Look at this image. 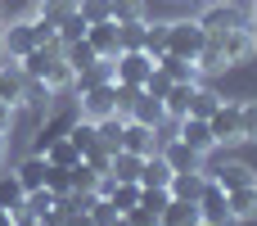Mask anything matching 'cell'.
Masks as SVG:
<instances>
[{
    "mask_svg": "<svg viewBox=\"0 0 257 226\" xmlns=\"http://www.w3.org/2000/svg\"><path fill=\"white\" fill-rule=\"evenodd\" d=\"M23 91H27L23 68H18L14 59H5V63H0V100H5V104H14V109H23Z\"/></svg>",
    "mask_w": 257,
    "mask_h": 226,
    "instance_id": "obj_16",
    "label": "cell"
},
{
    "mask_svg": "<svg viewBox=\"0 0 257 226\" xmlns=\"http://www.w3.org/2000/svg\"><path fill=\"white\" fill-rule=\"evenodd\" d=\"M18 68H23V77L45 82L50 91L72 86V68L63 63V45H59V41H54V45H36V50H27V54L18 59Z\"/></svg>",
    "mask_w": 257,
    "mask_h": 226,
    "instance_id": "obj_1",
    "label": "cell"
},
{
    "mask_svg": "<svg viewBox=\"0 0 257 226\" xmlns=\"http://www.w3.org/2000/svg\"><path fill=\"white\" fill-rule=\"evenodd\" d=\"M176 140H185L194 154H208V149H217V140H212V127H208V118H176Z\"/></svg>",
    "mask_w": 257,
    "mask_h": 226,
    "instance_id": "obj_12",
    "label": "cell"
},
{
    "mask_svg": "<svg viewBox=\"0 0 257 226\" xmlns=\"http://www.w3.org/2000/svg\"><path fill=\"white\" fill-rule=\"evenodd\" d=\"M72 14H77V0H36V14H32V18L59 36V23L72 18Z\"/></svg>",
    "mask_w": 257,
    "mask_h": 226,
    "instance_id": "obj_18",
    "label": "cell"
},
{
    "mask_svg": "<svg viewBox=\"0 0 257 226\" xmlns=\"http://www.w3.org/2000/svg\"><path fill=\"white\" fill-rule=\"evenodd\" d=\"M158 68L172 77V82H199V63L194 59H181V54H163Z\"/></svg>",
    "mask_w": 257,
    "mask_h": 226,
    "instance_id": "obj_29",
    "label": "cell"
},
{
    "mask_svg": "<svg viewBox=\"0 0 257 226\" xmlns=\"http://www.w3.org/2000/svg\"><path fill=\"white\" fill-rule=\"evenodd\" d=\"M41 45V36H36V23L32 18H14V23H0V50H5V59H23L27 50H36Z\"/></svg>",
    "mask_w": 257,
    "mask_h": 226,
    "instance_id": "obj_3",
    "label": "cell"
},
{
    "mask_svg": "<svg viewBox=\"0 0 257 226\" xmlns=\"http://www.w3.org/2000/svg\"><path fill=\"white\" fill-rule=\"evenodd\" d=\"M122 217H126L131 226H158V213H154V208H145V204H136V208H131V213H122Z\"/></svg>",
    "mask_w": 257,
    "mask_h": 226,
    "instance_id": "obj_40",
    "label": "cell"
},
{
    "mask_svg": "<svg viewBox=\"0 0 257 226\" xmlns=\"http://www.w3.org/2000/svg\"><path fill=\"white\" fill-rule=\"evenodd\" d=\"M140 163H145L140 154H131V149H113L104 177H113V181H136V186H140Z\"/></svg>",
    "mask_w": 257,
    "mask_h": 226,
    "instance_id": "obj_20",
    "label": "cell"
},
{
    "mask_svg": "<svg viewBox=\"0 0 257 226\" xmlns=\"http://www.w3.org/2000/svg\"><path fill=\"white\" fill-rule=\"evenodd\" d=\"M45 172H50L45 154H27V159L14 168V177H18V186H23V190H41V186H45Z\"/></svg>",
    "mask_w": 257,
    "mask_h": 226,
    "instance_id": "obj_21",
    "label": "cell"
},
{
    "mask_svg": "<svg viewBox=\"0 0 257 226\" xmlns=\"http://www.w3.org/2000/svg\"><path fill=\"white\" fill-rule=\"evenodd\" d=\"M253 186H257V177H253Z\"/></svg>",
    "mask_w": 257,
    "mask_h": 226,
    "instance_id": "obj_51",
    "label": "cell"
},
{
    "mask_svg": "<svg viewBox=\"0 0 257 226\" xmlns=\"http://www.w3.org/2000/svg\"><path fill=\"white\" fill-rule=\"evenodd\" d=\"M108 226H131V222H126V217H113V222H108Z\"/></svg>",
    "mask_w": 257,
    "mask_h": 226,
    "instance_id": "obj_47",
    "label": "cell"
},
{
    "mask_svg": "<svg viewBox=\"0 0 257 226\" xmlns=\"http://www.w3.org/2000/svg\"><path fill=\"white\" fill-rule=\"evenodd\" d=\"M5 149H9V136L0 131V163H5Z\"/></svg>",
    "mask_w": 257,
    "mask_h": 226,
    "instance_id": "obj_44",
    "label": "cell"
},
{
    "mask_svg": "<svg viewBox=\"0 0 257 226\" xmlns=\"http://www.w3.org/2000/svg\"><path fill=\"white\" fill-rule=\"evenodd\" d=\"M203 186H208V172H203V168H185V172H172V181H167V195H172V199H185V204H194V199L203 195Z\"/></svg>",
    "mask_w": 257,
    "mask_h": 226,
    "instance_id": "obj_13",
    "label": "cell"
},
{
    "mask_svg": "<svg viewBox=\"0 0 257 226\" xmlns=\"http://www.w3.org/2000/svg\"><path fill=\"white\" fill-rule=\"evenodd\" d=\"M221 104V95L212 91V86H203V82H194V91H190V118H212V109Z\"/></svg>",
    "mask_w": 257,
    "mask_h": 226,
    "instance_id": "obj_27",
    "label": "cell"
},
{
    "mask_svg": "<svg viewBox=\"0 0 257 226\" xmlns=\"http://www.w3.org/2000/svg\"><path fill=\"white\" fill-rule=\"evenodd\" d=\"M149 72H154V59L145 50H122L113 59V82H122V86H145Z\"/></svg>",
    "mask_w": 257,
    "mask_h": 226,
    "instance_id": "obj_8",
    "label": "cell"
},
{
    "mask_svg": "<svg viewBox=\"0 0 257 226\" xmlns=\"http://www.w3.org/2000/svg\"><path fill=\"white\" fill-rule=\"evenodd\" d=\"M77 113H81L86 122H99V118L117 113V95H113V82H104V86H90V91H81V95H77Z\"/></svg>",
    "mask_w": 257,
    "mask_h": 226,
    "instance_id": "obj_10",
    "label": "cell"
},
{
    "mask_svg": "<svg viewBox=\"0 0 257 226\" xmlns=\"http://www.w3.org/2000/svg\"><path fill=\"white\" fill-rule=\"evenodd\" d=\"M212 127V140L217 145H244V127H239V100H221L208 118Z\"/></svg>",
    "mask_w": 257,
    "mask_h": 226,
    "instance_id": "obj_4",
    "label": "cell"
},
{
    "mask_svg": "<svg viewBox=\"0 0 257 226\" xmlns=\"http://www.w3.org/2000/svg\"><path fill=\"white\" fill-rule=\"evenodd\" d=\"M226 199H230V213H235V222H239V217H257V186L226 190Z\"/></svg>",
    "mask_w": 257,
    "mask_h": 226,
    "instance_id": "obj_31",
    "label": "cell"
},
{
    "mask_svg": "<svg viewBox=\"0 0 257 226\" xmlns=\"http://www.w3.org/2000/svg\"><path fill=\"white\" fill-rule=\"evenodd\" d=\"M248 27H257V0H253V9H248Z\"/></svg>",
    "mask_w": 257,
    "mask_h": 226,
    "instance_id": "obj_46",
    "label": "cell"
},
{
    "mask_svg": "<svg viewBox=\"0 0 257 226\" xmlns=\"http://www.w3.org/2000/svg\"><path fill=\"white\" fill-rule=\"evenodd\" d=\"M23 199H27V190L18 186V177L14 172H0V208L5 213H23Z\"/></svg>",
    "mask_w": 257,
    "mask_h": 226,
    "instance_id": "obj_30",
    "label": "cell"
},
{
    "mask_svg": "<svg viewBox=\"0 0 257 226\" xmlns=\"http://www.w3.org/2000/svg\"><path fill=\"white\" fill-rule=\"evenodd\" d=\"M145 91H149L154 100H167V91H172V77H167V72H163V68L154 63V72H149V82H145Z\"/></svg>",
    "mask_w": 257,
    "mask_h": 226,
    "instance_id": "obj_39",
    "label": "cell"
},
{
    "mask_svg": "<svg viewBox=\"0 0 257 226\" xmlns=\"http://www.w3.org/2000/svg\"><path fill=\"white\" fill-rule=\"evenodd\" d=\"M77 159H81V154H77V145H72L68 136H63V140H54V145L45 149V163H54V168H72Z\"/></svg>",
    "mask_w": 257,
    "mask_h": 226,
    "instance_id": "obj_33",
    "label": "cell"
},
{
    "mask_svg": "<svg viewBox=\"0 0 257 226\" xmlns=\"http://www.w3.org/2000/svg\"><path fill=\"white\" fill-rule=\"evenodd\" d=\"M68 181H72V195H90V190H99V181H104V177H99L86 159H77V163L68 168Z\"/></svg>",
    "mask_w": 257,
    "mask_h": 226,
    "instance_id": "obj_28",
    "label": "cell"
},
{
    "mask_svg": "<svg viewBox=\"0 0 257 226\" xmlns=\"http://www.w3.org/2000/svg\"><path fill=\"white\" fill-rule=\"evenodd\" d=\"M248 32H253V54H257V27H248Z\"/></svg>",
    "mask_w": 257,
    "mask_h": 226,
    "instance_id": "obj_48",
    "label": "cell"
},
{
    "mask_svg": "<svg viewBox=\"0 0 257 226\" xmlns=\"http://www.w3.org/2000/svg\"><path fill=\"white\" fill-rule=\"evenodd\" d=\"M117 32H122V50H140V36H145V18H136V23H117Z\"/></svg>",
    "mask_w": 257,
    "mask_h": 226,
    "instance_id": "obj_38",
    "label": "cell"
},
{
    "mask_svg": "<svg viewBox=\"0 0 257 226\" xmlns=\"http://www.w3.org/2000/svg\"><path fill=\"white\" fill-rule=\"evenodd\" d=\"M68 140L77 145V154H81V159H90L95 149H104V145H99V131H95V122H86V118H77V122H72Z\"/></svg>",
    "mask_w": 257,
    "mask_h": 226,
    "instance_id": "obj_25",
    "label": "cell"
},
{
    "mask_svg": "<svg viewBox=\"0 0 257 226\" xmlns=\"http://www.w3.org/2000/svg\"><path fill=\"white\" fill-rule=\"evenodd\" d=\"M77 118H81L77 109H54V104H50V109H45L41 131H36V140H32V154H45L54 140H63V136L72 131V122H77Z\"/></svg>",
    "mask_w": 257,
    "mask_h": 226,
    "instance_id": "obj_5",
    "label": "cell"
},
{
    "mask_svg": "<svg viewBox=\"0 0 257 226\" xmlns=\"http://www.w3.org/2000/svg\"><path fill=\"white\" fill-rule=\"evenodd\" d=\"M0 63H5V50H0Z\"/></svg>",
    "mask_w": 257,
    "mask_h": 226,
    "instance_id": "obj_50",
    "label": "cell"
},
{
    "mask_svg": "<svg viewBox=\"0 0 257 226\" xmlns=\"http://www.w3.org/2000/svg\"><path fill=\"white\" fill-rule=\"evenodd\" d=\"M86 27H90V23H86L81 14L63 18V23H59V45H68V41H81V36H86Z\"/></svg>",
    "mask_w": 257,
    "mask_h": 226,
    "instance_id": "obj_35",
    "label": "cell"
},
{
    "mask_svg": "<svg viewBox=\"0 0 257 226\" xmlns=\"http://www.w3.org/2000/svg\"><path fill=\"white\" fill-rule=\"evenodd\" d=\"M0 226H14V213H5V208H0Z\"/></svg>",
    "mask_w": 257,
    "mask_h": 226,
    "instance_id": "obj_45",
    "label": "cell"
},
{
    "mask_svg": "<svg viewBox=\"0 0 257 226\" xmlns=\"http://www.w3.org/2000/svg\"><path fill=\"white\" fill-rule=\"evenodd\" d=\"M167 181H172V168L163 163V154H149L140 163V190H167Z\"/></svg>",
    "mask_w": 257,
    "mask_h": 226,
    "instance_id": "obj_22",
    "label": "cell"
},
{
    "mask_svg": "<svg viewBox=\"0 0 257 226\" xmlns=\"http://www.w3.org/2000/svg\"><path fill=\"white\" fill-rule=\"evenodd\" d=\"M208 32L199 27V18H176L167 23V54H181V59H199Z\"/></svg>",
    "mask_w": 257,
    "mask_h": 226,
    "instance_id": "obj_2",
    "label": "cell"
},
{
    "mask_svg": "<svg viewBox=\"0 0 257 226\" xmlns=\"http://www.w3.org/2000/svg\"><path fill=\"white\" fill-rule=\"evenodd\" d=\"M122 149L149 159V154H158V131H154V127H140V122L126 118V122H122Z\"/></svg>",
    "mask_w": 257,
    "mask_h": 226,
    "instance_id": "obj_14",
    "label": "cell"
},
{
    "mask_svg": "<svg viewBox=\"0 0 257 226\" xmlns=\"http://www.w3.org/2000/svg\"><path fill=\"white\" fill-rule=\"evenodd\" d=\"M194 226H212V222H203V217H199V222H194Z\"/></svg>",
    "mask_w": 257,
    "mask_h": 226,
    "instance_id": "obj_49",
    "label": "cell"
},
{
    "mask_svg": "<svg viewBox=\"0 0 257 226\" xmlns=\"http://www.w3.org/2000/svg\"><path fill=\"white\" fill-rule=\"evenodd\" d=\"M199 27L203 32H230V27H248V18L239 14L235 0H208L199 14Z\"/></svg>",
    "mask_w": 257,
    "mask_h": 226,
    "instance_id": "obj_6",
    "label": "cell"
},
{
    "mask_svg": "<svg viewBox=\"0 0 257 226\" xmlns=\"http://www.w3.org/2000/svg\"><path fill=\"white\" fill-rule=\"evenodd\" d=\"M86 41H90V50H95L99 59H117V54H122V32H117L113 18L90 23V27H86Z\"/></svg>",
    "mask_w": 257,
    "mask_h": 226,
    "instance_id": "obj_11",
    "label": "cell"
},
{
    "mask_svg": "<svg viewBox=\"0 0 257 226\" xmlns=\"http://www.w3.org/2000/svg\"><path fill=\"white\" fill-rule=\"evenodd\" d=\"M158 154H163V163L172 168V172H185V168H203V154H194L185 140H176V136H167L163 145H158Z\"/></svg>",
    "mask_w": 257,
    "mask_h": 226,
    "instance_id": "obj_15",
    "label": "cell"
},
{
    "mask_svg": "<svg viewBox=\"0 0 257 226\" xmlns=\"http://www.w3.org/2000/svg\"><path fill=\"white\" fill-rule=\"evenodd\" d=\"M145 18V0H113V23H136Z\"/></svg>",
    "mask_w": 257,
    "mask_h": 226,
    "instance_id": "obj_36",
    "label": "cell"
},
{
    "mask_svg": "<svg viewBox=\"0 0 257 226\" xmlns=\"http://www.w3.org/2000/svg\"><path fill=\"white\" fill-rule=\"evenodd\" d=\"M14 226H45L41 217H32V213H14Z\"/></svg>",
    "mask_w": 257,
    "mask_h": 226,
    "instance_id": "obj_43",
    "label": "cell"
},
{
    "mask_svg": "<svg viewBox=\"0 0 257 226\" xmlns=\"http://www.w3.org/2000/svg\"><path fill=\"white\" fill-rule=\"evenodd\" d=\"M14 113H18V109L0 100V131H5V136H9V127H14Z\"/></svg>",
    "mask_w": 257,
    "mask_h": 226,
    "instance_id": "obj_42",
    "label": "cell"
},
{
    "mask_svg": "<svg viewBox=\"0 0 257 226\" xmlns=\"http://www.w3.org/2000/svg\"><path fill=\"white\" fill-rule=\"evenodd\" d=\"M140 50L158 63L163 54H167V23H149L145 18V36H140Z\"/></svg>",
    "mask_w": 257,
    "mask_h": 226,
    "instance_id": "obj_26",
    "label": "cell"
},
{
    "mask_svg": "<svg viewBox=\"0 0 257 226\" xmlns=\"http://www.w3.org/2000/svg\"><path fill=\"white\" fill-rule=\"evenodd\" d=\"M208 45H217L221 50V59L235 68V63H244L248 54H253V32L248 27H230V32H208Z\"/></svg>",
    "mask_w": 257,
    "mask_h": 226,
    "instance_id": "obj_7",
    "label": "cell"
},
{
    "mask_svg": "<svg viewBox=\"0 0 257 226\" xmlns=\"http://www.w3.org/2000/svg\"><path fill=\"white\" fill-rule=\"evenodd\" d=\"M208 177H212V181H217L221 190H239V186H253L257 168H248V163H235V159H230V163H221V168H212Z\"/></svg>",
    "mask_w": 257,
    "mask_h": 226,
    "instance_id": "obj_19",
    "label": "cell"
},
{
    "mask_svg": "<svg viewBox=\"0 0 257 226\" xmlns=\"http://www.w3.org/2000/svg\"><path fill=\"white\" fill-rule=\"evenodd\" d=\"M239 127L244 140H257V100H239Z\"/></svg>",
    "mask_w": 257,
    "mask_h": 226,
    "instance_id": "obj_37",
    "label": "cell"
},
{
    "mask_svg": "<svg viewBox=\"0 0 257 226\" xmlns=\"http://www.w3.org/2000/svg\"><path fill=\"white\" fill-rule=\"evenodd\" d=\"M199 204V217L203 222H212V226H235V213H230V199H226V190L208 177V186H203V195L194 199Z\"/></svg>",
    "mask_w": 257,
    "mask_h": 226,
    "instance_id": "obj_9",
    "label": "cell"
},
{
    "mask_svg": "<svg viewBox=\"0 0 257 226\" xmlns=\"http://www.w3.org/2000/svg\"><path fill=\"white\" fill-rule=\"evenodd\" d=\"M122 122H126L122 113H108V118H99V122H95V131H99V145H104L108 154H113V149H122Z\"/></svg>",
    "mask_w": 257,
    "mask_h": 226,
    "instance_id": "obj_32",
    "label": "cell"
},
{
    "mask_svg": "<svg viewBox=\"0 0 257 226\" xmlns=\"http://www.w3.org/2000/svg\"><path fill=\"white\" fill-rule=\"evenodd\" d=\"M77 14L86 23H104V18H113V0H77Z\"/></svg>",
    "mask_w": 257,
    "mask_h": 226,
    "instance_id": "obj_34",
    "label": "cell"
},
{
    "mask_svg": "<svg viewBox=\"0 0 257 226\" xmlns=\"http://www.w3.org/2000/svg\"><path fill=\"white\" fill-rule=\"evenodd\" d=\"M167 199H172L167 190H140V204H145V208H154V213H163V208H167Z\"/></svg>",
    "mask_w": 257,
    "mask_h": 226,
    "instance_id": "obj_41",
    "label": "cell"
},
{
    "mask_svg": "<svg viewBox=\"0 0 257 226\" xmlns=\"http://www.w3.org/2000/svg\"><path fill=\"white\" fill-rule=\"evenodd\" d=\"M126 118H131V122H140V127H154V131H158V127L167 122V109H163V100H154L149 91H140Z\"/></svg>",
    "mask_w": 257,
    "mask_h": 226,
    "instance_id": "obj_17",
    "label": "cell"
},
{
    "mask_svg": "<svg viewBox=\"0 0 257 226\" xmlns=\"http://www.w3.org/2000/svg\"><path fill=\"white\" fill-rule=\"evenodd\" d=\"M199 222V204H185V199H167V208L158 213V226H194Z\"/></svg>",
    "mask_w": 257,
    "mask_h": 226,
    "instance_id": "obj_24",
    "label": "cell"
},
{
    "mask_svg": "<svg viewBox=\"0 0 257 226\" xmlns=\"http://www.w3.org/2000/svg\"><path fill=\"white\" fill-rule=\"evenodd\" d=\"M63 63H68V68H72V77H77V72L95 68V63H99V54H95V50H90V41L81 36V41H68V45H63Z\"/></svg>",
    "mask_w": 257,
    "mask_h": 226,
    "instance_id": "obj_23",
    "label": "cell"
}]
</instances>
